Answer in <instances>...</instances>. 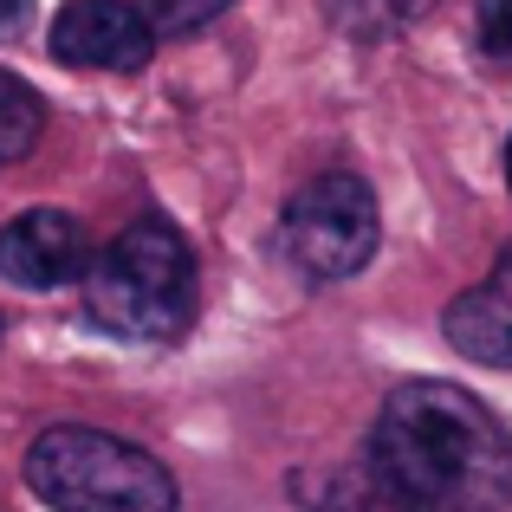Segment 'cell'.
I'll list each match as a JSON object with an SVG mask.
<instances>
[{
    "instance_id": "obj_12",
    "label": "cell",
    "mask_w": 512,
    "mask_h": 512,
    "mask_svg": "<svg viewBox=\"0 0 512 512\" xmlns=\"http://www.w3.org/2000/svg\"><path fill=\"white\" fill-rule=\"evenodd\" d=\"M26 20H33V0H0V39L26 33Z\"/></svg>"
},
{
    "instance_id": "obj_2",
    "label": "cell",
    "mask_w": 512,
    "mask_h": 512,
    "mask_svg": "<svg viewBox=\"0 0 512 512\" xmlns=\"http://www.w3.org/2000/svg\"><path fill=\"white\" fill-rule=\"evenodd\" d=\"M85 312L124 344H169L195 318V247L169 214H137L85 273Z\"/></svg>"
},
{
    "instance_id": "obj_5",
    "label": "cell",
    "mask_w": 512,
    "mask_h": 512,
    "mask_svg": "<svg viewBox=\"0 0 512 512\" xmlns=\"http://www.w3.org/2000/svg\"><path fill=\"white\" fill-rule=\"evenodd\" d=\"M91 234L78 214L65 208H26L0 227V279L20 292H59V286H85L91 273Z\"/></svg>"
},
{
    "instance_id": "obj_9",
    "label": "cell",
    "mask_w": 512,
    "mask_h": 512,
    "mask_svg": "<svg viewBox=\"0 0 512 512\" xmlns=\"http://www.w3.org/2000/svg\"><path fill=\"white\" fill-rule=\"evenodd\" d=\"M227 7H234V0H156L150 20H156V39H188V33H201V26H214Z\"/></svg>"
},
{
    "instance_id": "obj_1",
    "label": "cell",
    "mask_w": 512,
    "mask_h": 512,
    "mask_svg": "<svg viewBox=\"0 0 512 512\" xmlns=\"http://www.w3.org/2000/svg\"><path fill=\"white\" fill-rule=\"evenodd\" d=\"M370 480L396 512H506L512 428L461 383H402L376 409Z\"/></svg>"
},
{
    "instance_id": "obj_13",
    "label": "cell",
    "mask_w": 512,
    "mask_h": 512,
    "mask_svg": "<svg viewBox=\"0 0 512 512\" xmlns=\"http://www.w3.org/2000/svg\"><path fill=\"white\" fill-rule=\"evenodd\" d=\"M506 188H512V137H506Z\"/></svg>"
},
{
    "instance_id": "obj_8",
    "label": "cell",
    "mask_w": 512,
    "mask_h": 512,
    "mask_svg": "<svg viewBox=\"0 0 512 512\" xmlns=\"http://www.w3.org/2000/svg\"><path fill=\"white\" fill-rule=\"evenodd\" d=\"M39 130H46V104H39V91L26 85V78L0 72V169L20 163V156L39 143Z\"/></svg>"
},
{
    "instance_id": "obj_4",
    "label": "cell",
    "mask_w": 512,
    "mask_h": 512,
    "mask_svg": "<svg viewBox=\"0 0 512 512\" xmlns=\"http://www.w3.org/2000/svg\"><path fill=\"white\" fill-rule=\"evenodd\" d=\"M376 240H383V214L363 175L350 169H325L286 201L279 214V247L299 266L305 279H350L376 260Z\"/></svg>"
},
{
    "instance_id": "obj_7",
    "label": "cell",
    "mask_w": 512,
    "mask_h": 512,
    "mask_svg": "<svg viewBox=\"0 0 512 512\" xmlns=\"http://www.w3.org/2000/svg\"><path fill=\"white\" fill-rule=\"evenodd\" d=\"M441 331H448V344L461 357L487 363V370H512V240L500 247L493 273L448 305Z\"/></svg>"
},
{
    "instance_id": "obj_11",
    "label": "cell",
    "mask_w": 512,
    "mask_h": 512,
    "mask_svg": "<svg viewBox=\"0 0 512 512\" xmlns=\"http://www.w3.org/2000/svg\"><path fill=\"white\" fill-rule=\"evenodd\" d=\"M344 13H357L370 33H383V26H409L415 13H428V0H338Z\"/></svg>"
},
{
    "instance_id": "obj_6",
    "label": "cell",
    "mask_w": 512,
    "mask_h": 512,
    "mask_svg": "<svg viewBox=\"0 0 512 512\" xmlns=\"http://www.w3.org/2000/svg\"><path fill=\"white\" fill-rule=\"evenodd\" d=\"M156 52V20L137 0H65L52 20V59L78 72H143Z\"/></svg>"
},
{
    "instance_id": "obj_10",
    "label": "cell",
    "mask_w": 512,
    "mask_h": 512,
    "mask_svg": "<svg viewBox=\"0 0 512 512\" xmlns=\"http://www.w3.org/2000/svg\"><path fill=\"white\" fill-rule=\"evenodd\" d=\"M480 52L487 59H500V65H512V0H480Z\"/></svg>"
},
{
    "instance_id": "obj_3",
    "label": "cell",
    "mask_w": 512,
    "mask_h": 512,
    "mask_svg": "<svg viewBox=\"0 0 512 512\" xmlns=\"http://www.w3.org/2000/svg\"><path fill=\"white\" fill-rule=\"evenodd\" d=\"M26 487L52 512H175V474L150 448L59 422L26 448Z\"/></svg>"
}]
</instances>
